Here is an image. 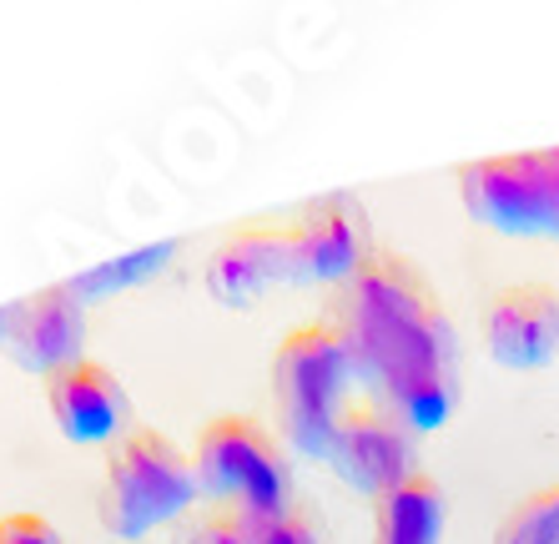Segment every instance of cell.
Returning a JSON list of instances; mask_svg holds the SVG:
<instances>
[{
	"label": "cell",
	"instance_id": "9",
	"mask_svg": "<svg viewBox=\"0 0 559 544\" xmlns=\"http://www.w3.org/2000/svg\"><path fill=\"white\" fill-rule=\"evenodd\" d=\"M46 409H51L61 439L81 449L121 444L131 434V393L106 363L81 358L46 378Z\"/></svg>",
	"mask_w": 559,
	"mask_h": 544
},
{
	"label": "cell",
	"instance_id": "12",
	"mask_svg": "<svg viewBox=\"0 0 559 544\" xmlns=\"http://www.w3.org/2000/svg\"><path fill=\"white\" fill-rule=\"evenodd\" d=\"M378 544H439L443 540V489L429 474H414L383 499H373Z\"/></svg>",
	"mask_w": 559,
	"mask_h": 544
},
{
	"label": "cell",
	"instance_id": "7",
	"mask_svg": "<svg viewBox=\"0 0 559 544\" xmlns=\"http://www.w3.org/2000/svg\"><path fill=\"white\" fill-rule=\"evenodd\" d=\"M202 283H207V293L222 308H252L273 287H293L298 283L293 233L283 222H248V227H237V233H227L212 247Z\"/></svg>",
	"mask_w": 559,
	"mask_h": 544
},
{
	"label": "cell",
	"instance_id": "1",
	"mask_svg": "<svg viewBox=\"0 0 559 544\" xmlns=\"http://www.w3.org/2000/svg\"><path fill=\"white\" fill-rule=\"evenodd\" d=\"M328 323L343 333L358 383H368L383 409L414 434L449 424L459 403V338L439 293L404 252L378 247L338 287Z\"/></svg>",
	"mask_w": 559,
	"mask_h": 544
},
{
	"label": "cell",
	"instance_id": "5",
	"mask_svg": "<svg viewBox=\"0 0 559 544\" xmlns=\"http://www.w3.org/2000/svg\"><path fill=\"white\" fill-rule=\"evenodd\" d=\"M468 217L509 237H555V146L499 152L459 167Z\"/></svg>",
	"mask_w": 559,
	"mask_h": 544
},
{
	"label": "cell",
	"instance_id": "4",
	"mask_svg": "<svg viewBox=\"0 0 559 544\" xmlns=\"http://www.w3.org/2000/svg\"><path fill=\"white\" fill-rule=\"evenodd\" d=\"M197 489L212 509H233L242 519H267L293 509V464L287 444L248 414L212 418L192 449Z\"/></svg>",
	"mask_w": 559,
	"mask_h": 544
},
{
	"label": "cell",
	"instance_id": "10",
	"mask_svg": "<svg viewBox=\"0 0 559 544\" xmlns=\"http://www.w3.org/2000/svg\"><path fill=\"white\" fill-rule=\"evenodd\" d=\"M5 323L11 328L0 333V348L11 353L26 374L51 378L86 358L81 353L86 348V308H81V298L66 283L46 287V293H36L26 303H15L5 312Z\"/></svg>",
	"mask_w": 559,
	"mask_h": 544
},
{
	"label": "cell",
	"instance_id": "13",
	"mask_svg": "<svg viewBox=\"0 0 559 544\" xmlns=\"http://www.w3.org/2000/svg\"><path fill=\"white\" fill-rule=\"evenodd\" d=\"M495 544H559V484L530 494L504 515Z\"/></svg>",
	"mask_w": 559,
	"mask_h": 544
},
{
	"label": "cell",
	"instance_id": "2",
	"mask_svg": "<svg viewBox=\"0 0 559 544\" xmlns=\"http://www.w3.org/2000/svg\"><path fill=\"white\" fill-rule=\"evenodd\" d=\"M358 368L343 333L328 318L293 328L273 353V409L277 439L302 459H328L343 414L353 409Z\"/></svg>",
	"mask_w": 559,
	"mask_h": 544
},
{
	"label": "cell",
	"instance_id": "11",
	"mask_svg": "<svg viewBox=\"0 0 559 544\" xmlns=\"http://www.w3.org/2000/svg\"><path fill=\"white\" fill-rule=\"evenodd\" d=\"M484 348L509 374H534L559 353V293L549 283L504 287L484 312Z\"/></svg>",
	"mask_w": 559,
	"mask_h": 544
},
{
	"label": "cell",
	"instance_id": "6",
	"mask_svg": "<svg viewBox=\"0 0 559 544\" xmlns=\"http://www.w3.org/2000/svg\"><path fill=\"white\" fill-rule=\"evenodd\" d=\"M328 464L338 469V480L348 489L368 494V499H383L389 489H399L404 480H414V428L404 418L383 409L378 399L353 403L338 424V439Z\"/></svg>",
	"mask_w": 559,
	"mask_h": 544
},
{
	"label": "cell",
	"instance_id": "3",
	"mask_svg": "<svg viewBox=\"0 0 559 544\" xmlns=\"http://www.w3.org/2000/svg\"><path fill=\"white\" fill-rule=\"evenodd\" d=\"M197 464L192 449L156 428H131L121 444L106 453L102 484V524L117 540L136 544L156 530H177L187 515H197Z\"/></svg>",
	"mask_w": 559,
	"mask_h": 544
},
{
	"label": "cell",
	"instance_id": "14",
	"mask_svg": "<svg viewBox=\"0 0 559 544\" xmlns=\"http://www.w3.org/2000/svg\"><path fill=\"white\" fill-rule=\"evenodd\" d=\"M171 544H248V519L233 515V509L207 505L171 530Z\"/></svg>",
	"mask_w": 559,
	"mask_h": 544
},
{
	"label": "cell",
	"instance_id": "15",
	"mask_svg": "<svg viewBox=\"0 0 559 544\" xmlns=\"http://www.w3.org/2000/svg\"><path fill=\"white\" fill-rule=\"evenodd\" d=\"M248 544H323L318 524H312L308 509H283V515L267 519H248Z\"/></svg>",
	"mask_w": 559,
	"mask_h": 544
},
{
	"label": "cell",
	"instance_id": "17",
	"mask_svg": "<svg viewBox=\"0 0 559 544\" xmlns=\"http://www.w3.org/2000/svg\"><path fill=\"white\" fill-rule=\"evenodd\" d=\"M555 237H559V146H555Z\"/></svg>",
	"mask_w": 559,
	"mask_h": 544
},
{
	"label": "cell",
	"instance_id": "8",
	"mask_svg": "<svg viewBox=\"0 0 559 544\" xmlns=\"http://www.w3.org/2000/svg\"><path fill=\"white\" fill-rule=\"evenodd\" d=\"M287 233H293L298 283L318 287H343L378 252L373 237H368L364 208L353 197H318L287 222Z\"/></svg>",
	"mask_w": 559,
	"mask_h": 544
},
{
	"label": "cell",
	"instance_id": "16",
	"mask_svg": "<svg viewBox=\"0 0 559 544\" xmlns=\"http://www.w3.org/2000/svg\"><path fill=\"white\" fill-rule=\"evenodd\" d=\"M0 544H61L40 515H5L0 519Z\"/></svg>",
	"mask_w": 559,
	"mask_h": 544
}]
</instances>
